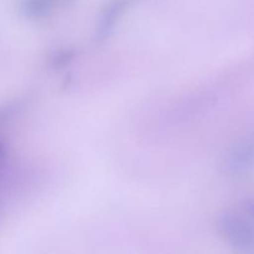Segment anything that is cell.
<instances>
[{"mask_svg":"<svg viewBox=\"0 0 254 254\" xmlns=\"http://www.w3.org/2000/svg\"><path fill=\"white\" fill-rule=\"evenodd\" d=\"M217 230L236 250L254 251V225L243 216L230 211L222 212L217 218Z\"/></svg>","mask_w":254,"mask_h":254,"instance_id":"cell-1","label":"cell"},{"mask_svg":"<svg viewBox=\"0 0 254 254\" xmlns=\"http://www.w3.org/2000/svg\"><path fill=\"white\" fill-rule=\"evenodd\" d=\"M140 0H108L99 12L98 21L94 31V40L103 44L111 39L124 15Z\"/></svg>","mask_w":254,"mask_h":254,"instance_id":"cell-2","label":"cell"},{"mask_svg":"<svg viewBox=\"0 0 254 254\" xmlns=\"http://www.w3.org/2000/svg\"><path fill=\"white\" fill-rule=\"evenodd\" d=\"M226 170L232 175H243L254 170V136L241 141L228 153Z\"/></svg>","mask_w":254,"mask_h":254,"instance_id":"cell-3","label":"cell"},{"mask_svg":"<svg viewBox=\"0 0 254 254\" xmlns=\"http://www.w3.org/2000/svg\"><path fill=\"white\" fill-rule=\"evenodd\" d=\"M74 0H20L19 11L29 21H41L59 10L66 9Z\"/></svg>","mask_w":254,"mask_h":254,"instance_id":"cell-4","label":"cell"},{"mask_svg":"<svg viewBox=\"0 0 254 254\" xmlns=\"http://www.w3.org/2000/svg\"><path fill=\"white\" fill-rule=\"evenodd\" d=\"M245 210L248 215L254 220V200H247L245 201Z\"/></svg>","mask_w":254,"mask_h":254,"instance_id":"cell-5","label":"cell"},{"mask_svg":"<svg viewBox=\"0 0 254 254\" xmlns=\"http://www.w3.org/2000/svg\"><path fill=\"white\" fill-rule=\"evenodd\" d=\"M4 158H5V146L0 143V163L4 160Z\"/></svg>","mask_w":254,"mask_h":254,"instance_id":"cell-6","label":"cell"}]
</instances>
